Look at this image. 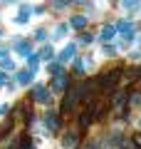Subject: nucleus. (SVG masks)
<instances>
[{
    "instance_id": "obj_3",
    "label": "nucleus",
    "mask_w": 141,
    "mask_h": 149,
    "mask_svg": "<svg viewBox=\"0 0 141 149\" xmlns=\"http://www.w3.org/2000/svg\"><path fill=\"white\" fill-rule=\"evenodd\" d=\"M32 100L35 102H50V90L45 85H35L32 87Z\"/></svg>"
},
{
    "instance_id": "obj_15",
    "label": "nucleus",
    "mask_w": 141,
    "mask_h": 149,
    "mask_svg": "<svg viewBox=\"0 0 141 149\" xmlns=\"http://www.w3.org/2000/svg\"><path fill=\"white\" fill-rule=\"evenodd\" d=\"M82 42H92V35L89 32H82Z\"/></svg>"
},
{
    "instance_id": "obj_2",
    "label": "nucleus",
    "mask_w": 141,
    "mask_h": 149,
    "mask_svg": "<svg viewBox=\"0 0 141 149\" xmlns=\"http://www.w3.org/2000/svg\"><path fill=\"white\" fill-rule=\"evenodd\" d=\"M79 87H72V90L67 92V97L62 100V112H72L74 107H77V102H79Z\"/></svg>"
},
{
    "instance_id": "obj_17",
    "label": "nucleus",
    "mask_w": 141,
    "mask_h": 149,
    "mask_svg": "<svg viewBox=\"0 0 141 149\" xmlns=\"http://www.w3.org/2000/svg\"><path fill=\"white\" fill-rule=\"evenodd\" d=\"M5 80H8V74H3V72H0V85H3Z\"/></svg>"
},
{
    "instance_id": "obj_9",
    "label": "nucleus",
    "mask_w": 141,
    "mask_h": 149,
    "mask_svg": "<svg viewBox=\"0 0 141 149\" xmlns=\"http://www.w3.org/2000/svg\"><path fill=\"white\" fill-rule=\"evenodd\" d=\"M74 55V45H67V47L62 50V52H59V60H69Z\"/></svg>"
},
{
    "instance_id": "obj_12",
    "label": "nucleus",
    "mask_w": 141,
    "mask_h": 149,
    "mask_svg": "<svg viewBox=\"0 0 141 149\" xmlns=\"http://www.w3.org/2000/svg\"><path fill=\"white\" fill-rule=\"evenodd\" d=\"M40 57H42V60H50V57H52V47H45V50L40 52Z\"/></svg>"
},
{
    "instance_id": "obj_18",
    "label": "nucleus",
    "mask_w": 141,
    "mask_h": 149,
    "mask_svg": "<svg viewBox=\"0 0 141 149\" xmlns=\"http://www.w3.org/2000/svg\"><path fill=\"white\" fill-rule=\"evenodd\" d=\"M87 149H97V144H89V147H87Z\"/></svg>"
},
{
    "instance_id": "obj_8",
    "label": "nucleus",
    "mask_w": 141,
    "mask_h": 149,
    "mask_svg": "<svg viewBox=\"0 0 141 149\" xmlns=\"http://www.w3.org/2000/svg\"><path fill=\"white\" fill-rule=\"evenodd\" d=\"M102 40H111V37H114V27L111 25H106V27H102Z\"/></svg>"
},
{
    "instance_id": "obj_4",
    "label": "nucleus",
    "mask_w": 141,
    "mask_h": 149,
    "mask_svg": "<svg viewBox=\"0 0 141 149\" xmlns=\"http://www.w3.org/2000/svg\"><path fill=\"white\" fill-rule=\"evenodd\" d=\"M67 87H69V77H67V74H55L52 90H55V92H64Z\"/></svg>"
},
{
    "instance_id": "obj_14",
    "label": "nucleus",
    "mask_w": 141,
    "mask_h": 149,
    "mask_svg": "<svg viewBox=\"0 0 141 149\" xmlns=\"http://www.w3.org/2000/svg\"><path fill=\"white\" fill-rule=\"evenodd\" d=\"M131 142H134L136 149H141V134H134V139H131Z\"/></svg>"
},
{
    "instance_id": "obj_5",
    "label": "nucleus",
    "mask_w": 141,
    "mask_h": 149,
    "mask_svg": "<svg viewBox=\"0 0 141 149\" xmlns=\"http://www.w3.org/2000/svg\"><path fill=\"white\" fill-rule=\"evenodd\" d=\"M45 119H47V127H50V129H57V127H59L57 112H47V114H45Z\"/></svg>"
},
{
    "instance_id": "obj_11",
    "label": "nucleus",
    "mask_w": 141,
    "mask_h": 149,
    "mask_svg": "<svg viewBox=\"0 0 141 149\" xmlns=\"http://www.w3.org/2000/svg\"><path fill=\"white\" fill-rule=\"evenodd\" d=\"M119 149H136V147H134V142H131V139H126V142L121 139V142H119Z\"/></svg>"
},
{
    "instance_id": "obj_1",
    "label": "nucleus",
    "mask_w": 141,
    "mask_h": 149,
    "mask_svg": "<svg viewBox=\"0 0 141 149\" xmlns=\"http://www.w3.org/2000/svg\"><path fill=\"white\" fill-rule=\"evenodd\" d=\"M119 80H121V70H111V72H106L104 77H99V80H97V85H99L102 90H114Z\"/></svg>"
},
{
    "instance_id": "obj_7",
    "label": "nucleus",
    "mask_w": 141,
    "mask_h": 149,
    "mask_svg": "<svg viewBox=\"0 0 141 149\" xmlns=\"http://www.w3.org/2000/svg\"><path fill=\"white\" fill-rule=\"evenodd\" d=\"M30 80H32V70H22V72L17 74V82H20V85H30Z\"/></svg>"
},
{
    "instance_id": "obj_16",
    "label": "nucleus",
    "mask_w": 141,
    "mask_h": 149,
    "mask_svg": "<svg viewBox=\"0 0 141 149\" xmlns=\"http://www.w3.org/2000/svg\"><path fill=\"white\" fill-rule=\"evenodd\" d=\"M124 8H129V10H136V8H139V3H124Z\"/></svg>"
},
{
    "instance_id": "obj_6",
    "label": "nucleus",
    "mask_w": 141,
    "mask_h": 149,
    "mask_svg": "<svg viewBox=\"0 0 141 149\" xmlns=\"http://www.w3.org/2000/svg\"><path fill=\"white\" fill-rule=\"evenodd\" d=\"M64 149H74V144H77V132H67V137L62 139Z\"/></svg>"
},
{
    "instance_id": "obj_10",
    "label": "nucleus",
    "mask_w": 141,
    "mask_h": 149,
    "mask_svg": "<svg viewBox=\"0 0 141 149\" xmlns=\"http://www.w3.org/2000/svg\"><path fill=\"white\" fill-rule=\"evenodd\" d=\"M84 22H87V17H84V15H77V17L72 20V25H74V27H84Z\"/></svg>"
},
{
    "instance_id": "obj_13",
    "label": "nucleus",
    "mask_w": 141,
    "mask_h": 149,
    "mask_svg": "<svg viewBox=\"0 0 141 149\" xmlns=\"http://www.w3.org/2000/svg\"><path fill=\"white\" fill-rule=\"evenodd\" d=\"M89 122H92V117H89L87 112H84L82 117H79V124H82V127H87V124H89Z\"/></svg>"
}]
</instances>
